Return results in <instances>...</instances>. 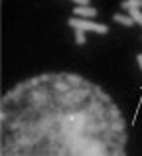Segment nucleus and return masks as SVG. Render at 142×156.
I'll return each mask as SVG.
<instances>
[{
	"instance_id": "obj_1",
	"label": "nucleus",
	"mask_w": 142,
	"mask_h": 156,
	"mask_svg": "<svg viewBox=\"0 0 142 156\" xmlns=\"http://www.w3.org/2000/svg\"><path fill=\"white\" fill-rule=\"evenodd\" d=\"M126 146L120 107L79 73H38L0 99L2 156H124Z\"/></svg>"
},
{
	"instance_id": "obj_2",
	"label": "nucleus",
	"mask_w": 142,
	"mask_h": 156,
	"mask_svg": "<svg viewBox=\"0 0 142 156\" xmlns=\"http://www.w3.org/2000/svg\"><path fill=\"white\" fill-rule=\"evenodd\" d=\"M67 26L73 28V30H83V32H95V34H109V26L101 22H91L89 18H79V16H73V18L67 20Z\"/></svg>"
},
{
	"instance_id": "obj_3",
	"label": "nucleus",
	"mask_w": 142,
	"mask_h": 156,
	"mask_svg": "<svg viewBox=\"0 0 142 156\" xmlns=\"http://www.w3.org/2000/svg\"><path fill=\"white\" fill-rule=\"evenodd\" d=\"M120 8L126 10L128 14L134 18V22L138 24V26H142V12H140L142 0H123V2H120Z\"/></svg>"
},
{
	"instance_id": "obj_4",
	"label": "nucleus",
	"mask_w": 142,
	"mask_h": 156,
	"mask_svg": "<svg viewBox=\"0 0 142 156\" xmlns=\"http://www.w3.org/2000/svg\"><path fill=\"white\" fill-rule=\"evenodd\" d=\"M73 16L91 18V16H97V8H93V6H75L73 8Z\"/></svg>"
},
{
	"instance_id": "obj_5",
	"label": "nucleus",
	"mask_w": 142,
	"mask_h": 156,
	"mask_svg": "<svg viewBox=\"0 0 142 156\" xmlns=\"http://www.w3.org/2000/svg\"><path fill=\"white\" fill-rule=\"evenodd\" d=\"M113 20H115L116 24H120V26H126V28H130V26H134V18H132L130 14H123V12H116V14H113Z\"/></svg>"
},
{
	"instance_id": "obj_6",
	"label": "nucleus",
	"mask_w": 142,
	"mask_h": 156,
	"mask_svg": "<svg viewBox=\"0 0 142 156\" xmlns=\"http://www.w3.org/2000/svg\"><path fill=\"white\" fill-rule=\"evenodd\" d=\"M75 32V46H85V42H87V38H85V32L83 30H73Z\"/></svg>"
},
{
	"instance_id": "obj_7",
	"label": "nucleus",
	"mask_w": 142,
	"mask_h": 156,
	"mask_svg": "<svg viewBox=\"0 0 142 156\" xmlns=\"http://www.w3.org/2000/svg\"><path fill=\"white\" fill-rule=\"evenodd\" d=\"M77 6H89V0H73Z\"/></svg>"
},
{
	"instance_id": "obj_8",
	"label": "nucleus",
	"mask_w": 142,
	"mask_h": 156,
	"mask_svg": "<svg viewBox=\"0 0 142 156\" xmlns=\"http://www.w3.org/2000/svg\"><path fill=\"white\" fill-rule=\"evenodd\" d=\"M136 61H138V67L142 69V53H136Z\"/></svg>"
}]
</instances>
